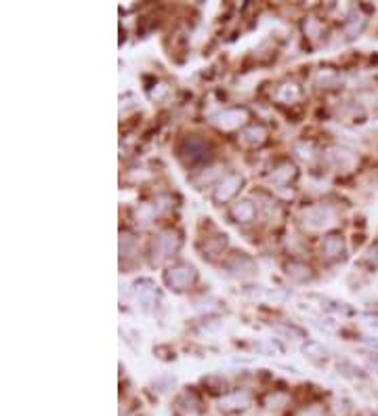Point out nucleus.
<instances>
[{"label": "nucleus", "mask_w": 378, "mask_h": 416, "mask_svg": "<svg viewBox=\"0 0 378 416\" xmlns=\"http://www.w3.org/2000/svg\"><path fill=\"white\" fill-rule=\"evenodd\" d=\"M164 93H166V87H164V85H160V87H158V91L154 89V93H152V97H154V99H160V97H162Z\"/></svg>", "instance_id": "26"}, {"label": "nucleus", "mask_w": 378, "mask_h": 416, "mask_svg": "<svg viewBox=\"0 0 378 416\" xmlns=\"http://www.w3.org/2000/svg\"><path fill=\"white\" fill-rule=\"evenodd\" d=\"M288 275L292 278V280H307V278H311V269L307 267V265H303V263H290L288 265Z\"/></svg>", "instance_id": "17"}, {"label": "nucleus", "mask_w": 378, "mask_h": 416, "mask_svg": "<svg viewBox=\"0 0 378 416\" xmlns=\"http://www.w3.org/2000/svg\"><path fill=\"white\" fill-rule=\"evenodd\" d=\"M154 296H156V292H154V290H152L150 286H147V288H139V299H141V301H143L145 305H150Z\"/></svg>", "instance_id": "23"}, {"label": "nucleus", "mask_w": 378, "mask_h": 416, "mask_svg": "<svg viewBox=\"0 0 378 416\" xmlns=\"http://www.w3.org/2000/svg\"><path fill=\"white\" fill-rule=\"evenodd\" d=\"M292 177H294V166H292V164H282V166H277V168L271 173V181L277 183V185L288 183Z\"/></svg>", "instance_id": "13"}, {"label": "nucleus", "mask_w": 378, "mask_h": 416, "mask_svg": "<svg viewBox=\"0 0 378 416\" xmlns=\"http://www.w3.org/2000/svg\"><path fill=\"white\" fill-rule=\"evenodd\" d=\"M300 97V89L296 87V85H284V87H279V91H277V99L279 101H284V103H292V101H296Z\"/></svg>", "instance_id": "14"}, {"label": "nucleus", "mask_w": 378, "mask_h": 416, "mask_svg": "<svg viewBox=\"0 0 378 416\" xmlns=\"http://www.w3.org/2000/svg\"><path fill=\"white\" fill-rule=\"evenodd\" d=\"M120 252L124 257H133V252H135V240L131 236H122V240H120Z\"/></svg>", "instance_id": "19"}, {"label": "nucleus", "mask_w": 378, "mask_h": 416, "mask_svg": "<svg viewBox=\"0 0 378 416\" xmlns=\"http://www.w3.org/2000/svg\"><path fill=\"white\" fill-rule=\"evenodd\" d=\"M286 401H288L286 393H273L267 397V408H282V406H286Z\"/></svg>", "instance_id": "20"}, {"label": "nucleus", "mask_w": 378, "mask_h": 416, "mask_svg": "<svg viewBox=\"0 0 378 416\" xmlns=\"http://www.w3.org/2000/svg\"><path fill=\"white\" fill-rule=\"evenodd\" d=\"M204 154H208V148H206V143H204L202 139L191 137V139L185 143V156H187L189 160H200V158H204Z\"/></svg>", "instance_id": "10"}, {"label": "nucleus", "mask_w": 378, "mask_h": 416, "mask_svg": "<svg viewBox=\"0 0 378 416\" xmlns=\"http://www.w3.org/2000/svg\"><path fill=\"white\" fill-rule=\"evenodd\" d=\"M227 269H229L231 273H242V275H244V273H250V271H252V261L246 259L244 254H235V257L229 259Z\"/></svg>", "instance_id": "12"}, {"label": "nucleus", "mask_w": 378, "mask_h": 416, "mask_svg": "<svg viewBox=\"0 0 378 416\" xmlns=\"http://www.w3.org/2000/svg\"><path fill=\"white\" fill-rule=\"evenodd\" d=\"M300 416H321V410L319 408H307Z\"/></svg>", "instance_id": "25"}, {"label": "nucleus", "mask_w": 378, "mask_h": 416, "mask_svg": "<svg viewBox=\"0 0 378 416\" xmlns=\"http://www.w3.org/2000/svg\"><path fill=\"white\" fill-rule=\"evenodd\" d=\"M231 215H233L238 221H250V219L256 215V208H254V204H252V202H248V200H242V202L233 204V208H231Z\"/></svg>", "instance_id": "11"}, {"label": "nucleus", "mask_w": 378, "mask_h": 416, "mask_svg": "<svg viewBox=\"0 0 378 416\" xmlns=\"http://www.w3.org/2000/svg\"><path fill=\"white\" fill-rule=\"evenodd\" d=\"M328 160L336 166V168H340V171H349V168H353L355 166V156L351 154V152H347V150H342V148H332L330 152H328Z\"/></svg>", "instance_id": "6"}, {"label": "nucleus", "mask_w": 378, "mask_h": 416, "mask_svg": "<svg viewBox=\"0 0 378 416\" xmlns=\"http://www.w3.org/2000/svg\"><path fill=\"white\" fill-rule=\"evenodd\" d=\"M194 278H196V271L189 265H179L166 273V284L175 290H183L194 282Z\"/></svg>", "instance_id": "3"}, {"label": "nucleus", "mask_w": 378, "mask_h": 416, "mask_svg": "<svg viewBox=\"0 0 378 416\" xmlns=\"http://www.w3.org/2000/svg\"><path fill=\"white\" fill-rule=\"evenodd\" d=\"M265 137H267V133H265L263 127H248V129L240 135V141H242V145L256 148V145H261V143L265 141Z\"/></svg>", "instance_id": "8"}, {"label": "nucleus", "mask_w": 378, "mask_h": 416, "mask_svg": "<svg viewBox=\"0 0 378 416\" xmlns=\"http://www.w3.org/2000/svg\"><path fill=\"white\" fill-rule=\"evenodd\" d=\"M332 221H334V215L326 206H311L303 213V225L309 229H315V231L332 225Z\"/></svg>", "instance_id": "1"}, {"label": "nucleus", "mask_w": 378, "mask_h": 416, "mask_svg": "<svg viewBox=\"0 0 378 416\" xmlns=\"http://www.w3.org/2000/svg\"><path fill=\"white\" fill-rule=\"evenodd\" d=\"M321 250H324V254H326L328 259H336L338 254H342L344 242H342L340 236H328V238L324 240V244H321Z\"/></svg>", "instance_id": "9"}, {"label": "nucleus", "mask_w": 378, "mask_h": 416, "mask_svg": "<svg viewBox=\"0 0 378 416\" xmlns=\"http://www.w3.org/2000/svg\"><path fill=\"white\" fill-rule=\"evenodd\" d=\"M303 351H305L309 357H313V359L326 357V349H324L321 345H317V343H307V345H303Z\"/></svg>", "instance_id": "18"}, {"label": "nucleus", "mask_w": 378, "mask_h": 416, "mask_svg": "<svg viewBox=\"0 0 378 416\" xmlns=\"http://www.w3.org/2000/svg\"><path fill=\"white\" fill-rule=\"evenodd\" d=\"M319 28H321V26H319V22H315V20H309V22L305 24V32H307L309 36H313V38L317 36Z\"/></svg>", "instance_id": "22"}, {"label": "nucleus", "mask_w": 378, "mask_h": 416, "mask_svg": "<svg viewBox=\"0 0 378 416\" xmlns=\"http://www.w3.org/2000/svg\"><path fill=\"white\" fill-rule=\"evenodd\" d=\"M244 120H246V112H244V110H227V112L219 114L217 124H219L223 131H233V129H238L240 124H244Z\"/></svg>", "instance_id": "5"}, {"label": "nucleus", "mask_w": 378, "mask_h": 416, "mask_svg": "<svg viewBox=\"0 0 378 416\" xmlns=\"http://www.w3.org/2000/svg\"><path fill=\"white\" fill-rule=\"evenodd\" d=\"M158 213H160V208L156 206V202H154V204H143V206H139V210H137V219H139L141 223H150V221L156 219Z\"/></svg>", "instance_id": "16"}, {"label": "nucleus", "mask_w": 378, "mask_h": 416, "mask_svg": "<svg viewBox=\"0 0 378 416\" xmlns=\"http://www.w3.org/2000/svg\"><path fill=\"white\" fill-rule=\"evenodd\" d=\"M179 246V238L175 231H162L156 240H154V259L160 263L166 257H170Z\"/></svg>", "instance_id": "2"}, {"label": "nucleus", "mask_w": 378, "mask_h": 416, "mask_svg": "<svg viewBox=\"0 0 378 416\" xmlns=\"http://www.w3.org/2000/svg\"><path fill=\"white\" fill-rule=\"evenodd\" d=\"M336 78V74L334 72H330V70H324V72H319V76H317V83L319 85H328V83H332Z\"/></svg>", "instance_id": "24"}, {"label": "nucleus", "mask_w": 378, "mask_h": 416, "mask_svg": "<svg viewBox=\"0 0 378 416\" xmlns=\"http://www.w3.org/2000/svg\"><path fill=\"white\" fill-rule=\"evenodd\" d=\"M363 24H365L363 15H361V13H353V15L347 20V24H344V32H347L349 36H355V34H359V32H361Z\"/></svg>", "instance_id": "15"}, {"label": "nucleus", "mask_w": 378, "mask_h": 416, "mask_svg": "<svg viewBox=\"0 0 378 416\" xmlns=\"http://www.w3.org/2000/svg\"><path fill=\"white\" fill-rule=\"evenodd\" d=\"M242 185V177L240 175H227L223 177V181L219 183L217 192H215V200L217 202H227L231 196H235V192Z\"/></svg>", "instance_id": "4"}, {"label": "nucleus", "mask_w": 378, "mask_h": 416, "mask_svg": "<svg viewBox=\"0 0 378 416\" xmlns=\"http://www.w3.org/2000/svg\"><path fill=\"white\" fill-rule=\"evenodd\" d=\"M248 406H250V397L244 391L229 393V395H225L221 399V410H227V412H231V410H244Z\"/></svg>", "instance_id": "7"}, {"label": "nucleus", "mask_w": 378, "mask_h": 416, "mask_svg": "<svg viewBox=\"0 0 378 416\" xmlns=\"http://www.w3.org/2000/svg\"><path fill=\"white\" fill-rule=\"evenodd\" d=\"M294 150H296L298 158H303V160H311V156H313V148H311V143H298Z\"/></svg>", "instance_id": "21"}]
</instances>
